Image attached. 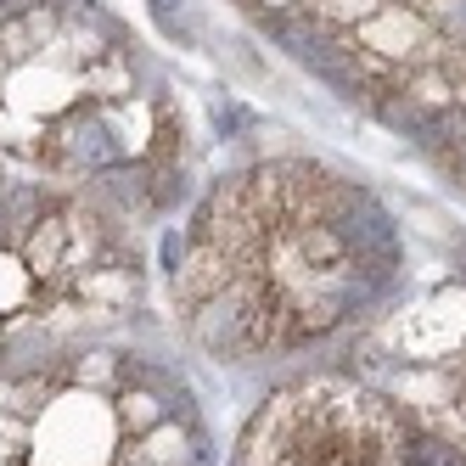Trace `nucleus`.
I'll use <instances>...</instances> for the list:
<instances>
[{"label":"nucleus","mask_w":466,"mask_h":466,"mask_svg":"<svg viewBox=\"0 0 466 466\" xmlns=\"http://www.w3.org/2000/svg\"><path fill=\"white\" fill-rule=\"evenodd\" d=\"M129 354L51 349L35 365L0 371V466H208L197 410L152 432H129L118 388Z\"/></svg>","instance_id":"obj_1"},{"label":"nucleus","mask_w":466,"mask_h":466,"mask_svg":"<svg viewBox=\"0 0 466 466\" xmlns=\"http://www.w3.org/2000/svg\"><path fill=\"white\" fill-rule=\"evenodd\" d=\"M79 96L90 107H129L136 102V62H129V51H102L90 62V68L79 74Z\"/></svg>","instance_id":"obj_2"}]
</instances>
